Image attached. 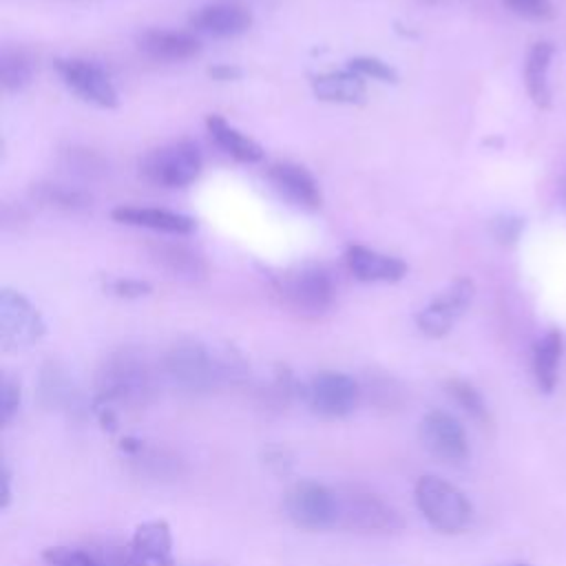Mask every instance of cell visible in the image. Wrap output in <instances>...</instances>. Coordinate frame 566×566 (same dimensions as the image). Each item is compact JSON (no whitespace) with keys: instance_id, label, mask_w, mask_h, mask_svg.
I'll return each instance as SVG.
<instances>
[{"instance_id":"obj_31","label":"cell","mask_w":566,"mask_h":566,"mask_svg":"<svg viewBox=\"0 0 566 566\" xmlns=\"http://www.w3.org/2000/svg\"><path fill=\"white\" fill-rule=\"evenodd\" d=\"M347 69H352L360 77H371V80H378V82H385V84L398 82L396 69L391 64L382 62L380 57H374V55H356V57L349 60Z\"/></svg>"},{"instance_id":"obj_32","label":"cell","mask_w":566,"mask_h":566,"mask_svg":"<svg viewBox=\"0 0 566 566\" xmlns=\"http://www.w3.org/2000/svg\"><path fill=\"white\" fill-rule=\"evenodd\" d=\"M64 166L82 177H99L106 170L104 159L86 148H69L64 153Z\"/></svg>"},{"instance_id":"obj_21","label":"cell","mask_w":566,"mask_h":566,"mask_svg":"<svg viewBox=\"0 0 566 566\" xmlns=\"http://www.w3.org/2000/svg\"><path fill=\"white\" fill-rule=\"evenodd\" d=\"M562 354H564V338L559 329H548L544 332L531 354V369L535 385L542 394H553L559 380V365H562Z\"/></svg>"},{"instance_id":"obj_34","label":"cell","mask_w":566,"mask_h":566,"mask_svg":"<svg viewBox=\"0 0 566 566\" xmlns=\"http://www.w3.org/2000/svg\"><path fill=\"white\" fill-rule=\"evenodd\" d=\"M46 566H99L91 551L71 546H51L42 553Z\"/></svg>"},{"instance_id":"obj_29","label":"cell","mask_w":566,"mask_h":566,"mask_svg":"<svg viewBox=\"0 0 566 566\" xmlns=\"http://www.w3.org/2000/svg\"><path fill=\"white\" fill-rule=\"evenodd\" d=\"M444 391L467 416H471L478 422H489L486 400L475 385H471L464 378H449L444 382Z\"/></svg>"},{"instance_id":"obj_24","label":"cell","mask_w":566,"mask_h":566,"mask_svg":"<svg viewBox=\"0 0 566 566\" xmlns=\"http://www.w3.org/2000/svg\"><path fill=\"white\" fill-rule=\"evenodd\" d=\"M206 128H208L210 137L214 139V144L241 164H259L265 155V150L259 142H254L252 137L241 133L237 126H232L217 113L206 117Z\"/></svg>"},{"instance_id":"obj_28","label":"cell","mask_w":566,"mask_h":566,"mask_svg":"<svg viewBox=\"0 0 566 566\" xmlns=\"http://www.w3.org/2000/svg\"><path fill=\"white\" fill-rule=\"evenodd\" d=\"M33 197L55 210L64 212H80L91 206V195L82 188L66 186V184H38L33 188Z\"/></svg>"},{"instance_id":"obj_26","label":"cell","mask_w":566,"mask_h":566,"mask_svg":"<svg viewBox=\"0 0 566 566\" xmlns=\"http://www.w3.org/2000/svg\"><path fill=\"white\" fill-rule=\"evenodd\" d=\"M296 396H301V385L296 382L292 371L287 367H276L270 380L259 387L256 402L261 409L270 413H279V411H285Z\"/></svg>"},{"instance_id":"obj_42","label":"cell","mask_w":566,"mask_h":566,"mask_svg":"<svg viewBox=\"0 0 566 566\" xmlns=\"http://www.w3.org/2000/svg\"><path fill=\"white\" fill-rule=\"evenodd\" d=\"M511 566H528V564H511Z\"/></svg>"},{"instance_id":"obj_16","label":"cell","mask_w":566,"mask_h":566,"mask_svg":"<svg viewBox=\"0 0 566 566\" xmlns=\"http://www.w3.org/2000/svg\"><path fill=\"white\" fill-rule=\"evenodd\" d=\"M137 49L155 62H186L201 53V42L190 31L146 29L137 35Z\"/></svg>"},{"instance_id":"obj_17","label":"cell","mask_w":566,"mask_h":566,"mask_svg":"<svg viewBox=\"0 0 566 566\" xmlns=\"http://www.w3.org/2000/svg\"><path fill=\"white\" fill-rule=\"evenodd\" d=\"M113 221L135 228H148L155 232L172 234V237H186L192 234L197 228V221L188 214L166 210V208H153V206H117L111 210Z\"/></svg>"},{"instance_id":"obj_1","label":"cell","mask_w":566,"mask_h":566,"mask_svg":"<svg viewBox=\"0 0 566 566\" xmlns=\"http://www.w3.org/2000/svg\"><path fill=\"white\" fill-rule=\"evenodd\" d=\"M166 380L181 394L201 396L221 385H241L250 376L248 360L232 345H208L197 338L175 340L164 358Z\"/></svg>"},{"instance_id":"obj_9","label":"cell","mask_w":566,"mask_h":566,"mask_svg":"<svg viewBox=\"0 0 566 566\" xmlns=\"http://www.w3.org/2000/svg\"><path fill=\"white\" fill-rule=\"evenodd\" d=\"M46 332L38 307L20 292L0 290V345L4 352H22L35 345Z\"/></svg>"},{"instance_id":"obj_37","label":"cell","mask_w":566,"mask_h":566,"mask_svg":"<svg viewBox=\"0 0 566 566\" xmlns=\"http://www.w3.org/2000/svg\"><path fill=\"white\" fill-rule=\"evenodd\" d=\"M261 462L263 467L274 475H287L294 467L292 453L281 444H268L261 449Z\"/></svg>"},{"instance_id":"obj_12","label":"cell","mask_w":566,"mask_h":566,"mask_svg":"<svg viewBox=\"0 0 566 566\" xmlns=\"http://www.w3.org/2000/svg\"><path fill=\"white\" fill-rule=\"evenodd\" d=\"M418 433L424 449L449 464H460L471 453L469 438L462 422L449 411L431 409L429 413H424L420 420Z\"/></svg>"},{"instance_id":"obj_4","label":"cell","mask_w":566,"mask_h":566,"mask_svg":"<svg viewBox=\"0 0 566 566\" xmlns=\"http://www.w3.org/2000/svg\"><path fill=\"white\" fill-rule=\"evenodd\" d=\"M336 495L338 526L374 535H391L405 526L400 513L387 500L365 486L347 484L336 489Z\"/></svg>"},{"instance_id":"obj_35","label":"cell","mask_w":566,"mask_h":566,"mask_svg":"<svg viewBox=\"0 0 566 566\" xmlns=\"http://www.w3.org/2000/svg\"><path fill=\"white\" fill-rule=\"evenodd\" d=\"M20 402H22V389H20L18 378H13L11 374H2V378H0V422L4 427L20 411Z\"/></svg>"},{"instance_id":"obj_25","label":"cell","mask_w":566,"mask_h":566,"mask_svg":"<svg viewBox=\"0 0 566 566\" xmlns=\"http://www.w3.org/2000/svg\"><path fill=\"white\" fill-rule=\"evenodd\" d=\"M312 91L323 102L358 104L363 102L367 86H365V77H360L352 69H345V71H329V73L314 75Z\"/></svg>"},{"instance_id":"obj_40","label":"cell","mask_w":566,"mask_h":566,"mask_svg":"<svg viewBox=\"0 0 566 566\" xmlns=\"http://www.w3.org/2000/svg\"><path fill=\"white\" fill-rule=\"evenodd\" d=\"M243 75V71L237 64H214L208 69V77L217 82H234Z\"/></svg>"},{"instance_id":"obj_39","label":"cell","mask_w":566,"mask_h":566,"mask_svg":"<svg viewBox=\"0 0 566 566\" xmlns=\"http://www.w3.org/2000/svg\"><path fill=\"white\" fill-rule=\"evenodd\" d=\"M111 292L119 298H142L146 294H150V283L139 281V279H115L111 285Z\"/></svg>"},{"instance_id":"obj_6","label":"cell","mask_w":566,"mask_h":566,"mask_svg":"<svg viewBox=\"0 0 566 566\" xmlns=\"http://www.w3.org/2000/svg\"><path fill=\"white\" fill-rule=\"evenodd\" d=\"M201 150L192 142H172L153 148L139 161V172L146 181L159 188H186L201 172Z\"/></svg>"},{"instance_id":"obj_36","label":"cell","mask_w":566,"mask_h":566,"mask_svg":"<svg viewBox=\"0 0 566 566\" xmlns=\"http://www.w3.org/2000/svg\"><path fill=\"white\" fill-rule=\"evenodd\" d=\"M526 228V221L517 214H497L493 221H491V232L495 237V241L504 243V245H513L517 243V239L522 237Z\"/></svg>"},{"instance_id":"obj_22","label":"cell","mask_w":566,"mask_h":566,"mask_svg":"<svg viewBox=\"0 0 566 566\" xmlns=\"http://www.w3.org/2000/svg\"><path fill=\"white\" fill-rule=\"evenodd\" d=\"M128 544L148 566H172L175 564L172 533H170L168 522H164V520H148V522L137 524Z\"/></svg>"},{"instance_id":"obj_30","label":"cell","mask_w":566,"mask_h":566,"mask_svg":"<svg viewBox=\"0 0 566 566\" xmlns=\"http://www.w3.org/2000/svg\"><path fill=\"white\" fill-rule=\"evenodd\" d=\"M360 391L363 398L382 411H396L405 402V391L391 376H369L360 385Z\"/></svg>"},{"instance_id":"obj_23","label":"cell","mask_w":566,"mask_h":566,"mask_svg":"<svg viewBox=\"0 0 566 566\" xmlns=\"http://www.w3.org/2000/svg\"><path fill=\"white\" fill-rule=\"evenodd\" d=\"M555 57V44L548 40L535 42L524 62V84L531 102L539 108H548L553 104V91L548 82V71L551 62Z\"/></svg>"},{"instance_id":"obj_38","label":"cell","mask_w":566,"mask_h":566,"mask_svg":"<svg viewBox=\"0 0 566 566\" xmlns=\"http://www.w3.org/2000/svg\"><path fill=\"white\" fill-rule=\"evenodd\" d=\"M513 13L528 20H546L553 15L551 0H502Z\"/></svg>"},{"instance_id":"obj_8","label":"cell","mask_w":566,"mask_h":566,"mask_svg":"<svg viewBox=\"0 0 566 566\" xmlns=\"http://www.w3.org/2000/svg\"><path fill=\"white\" fill-rule=\"evenodd\" d=\"M301 400L318 418H345L363 400L360 382L343 371H318L301 385Z\"/></svg>"},{"instance_id":"obj_18","label":"cell","mask_w":566,"mask_h":566,"mask_svg":"<svg viewBox=\"0 0 566 566\" xmlns=\"http://www.w3.org/2000/svg\"><path fill=\"white\" fill-rule=\"evenodd\" d=\"M345 263L354 279L363 283H396L405 279L409 270L400 256L385 254L367 245H349L345 250Z\"/></svg>"},{"instance_id":"obj_20","label":"cell","mask_w":566,"mask_h":566,"mask_svg":"<svg viewBox=\"0 0 566 566\" xmlns=\"http://www.w3.org/2000/svg\"><path fill=\"white\" fill-rule=\"evenodd\" d=\"M150 261L166 270L175 279L199 281L208 272V263L201 252L181 241H155L148 245Z\"/></svg>"},{"instance_id":"obj_10","label":"cell","mask_w":566,"mask_h":566,"mask_svg":"<svg viewBox=\"0 0 566 566\" xmlns=\"http://www.w3.org/2000/svg\"><path fill=\"white\" fill-rule=\"evenodd\" d=\"M53 66L62 84L80 99L97 108H115L119 104L117 91L99 64L82 57H57Z\"/></svg>"},{"instance_id":"obj_3","label":"cell","mask_w":566,"mask_h":566,"mask_svg":"<svg viewBox=\"0 0 566 566\" xmlns=\"http://www.w3.org/2000/svg\"><path fill=\"white\" fill-rule=\"evenodd\" d=\"M413 500L422 517L444 535H458L469 528L473 506L469 497L451 482L438 475H420L413 486Z\"/></svg>"},{"instance_id":"obj_19","label":"cell","mask_w":566,"mask_h":566,"mask_svg":"<svg viewBox=\"0 0 566 566\" xmlns=\"http://www.w3.org/2000/svg\"><path fill=\"white\" fill-rule=\"evenodd\" d=\"M38 402L49 411H66L77 413L82 409L80 391L69 376V371L55 363L49 360L42 365L38 376Z\"/></svg>"},{"instance_id":"obj_14","label":"cell","mask_w":566,"mask_h":566,"mask_svg":"<svg viewBox=\"0 0 566 566\" xmlns=\"http://www.w3.org/2000/svg\"><path fill=\"white\" fill-rule=\"evenodd\" d=\"M252 11L237 2H210L197 7L188 22L195 31L212 38H234L252 27Z\"/></svg>"},{"instance_id":"obj_7","label":"cell","mask_w":566,"mask_h":566,"mask_svg":"<svg viewBox=\"0 0 566 566\" xmlns=\"http://www.w3.org/2000/svg\"><path fill=\"white\" fill-rule=\"evenodd\" d=\"M283 301L301 316H323L329 312L336 298V283L327 268L318 263H305L283 276Z\"/></svg>"},{"instance_id":"obj_13","label":"cell","mask_w":566,"mask_h":566,"mask_svg":"<svg viewBox=\"0 0 566 566\" xmlns=\"http://www.w3.org/2000/svg\"><path fill=\"white\" fill-rule=\"evenodd\" d=\"M119 451L124 453L130 471L148 480L172 482V480H179L186 471L181 455H177L172 449L161 444H150L135 436L122 438Z\"/></svg>"},{"instance_id":"obj_41","label":"cell","mask_w":566,"mask_h":566,"mask_svg":"<svg viewBox=\"0 0 566 566\" xmlns=\"http://www.w3.org/2000/svg\"><path fill=\"white\" fill-rule=\"evenodd\" d=\"M11 469L7 462H2V471H0V509H9L11 504V497H13V489H11Z\"/></svg>"},{"instance_id":"obj_5","label":"cell","mask_w":566,"mask_h":566,"mask_svg":"<svg viewBox=\"0 0 566 566\" xmlns=\"http://www.w3.org/2000/svg\"><path fill=\"white\" fill-rule=\"evenodd\" d=\"M285 517L303 531L338 526V495L323 482L298 480L283 495Z\"/></svg>"},{"instance_id":"obj_11","label":"cell","mask_w":566,"mask_h":566,"mask_svg":"<svg viewBox=\"0 0 566 566\" xmlns=\"http://www.w3.org/2000/svg\"><path fill=\"white\" fill-rule=\"evenodd\" d=\"M473 296H475L473 281L469 276L455 279L429 305H424L416 314L418 329L429 338L447 336L453 329L455 321L469 310Z\"/></svg>"},{"instance_id":"obj_15","label":"cell","mask_w":566,"mask_h":566,"mask_svg":"<svg viewBox=\"0 0 566 566\" xmlns=\"http://www.w3.org/2000/svg\"><path fill=\"white\" fill-rule=\"evenodd\" d=\"M268 177L272 186L296 208L318 210L323 203V195L314 175L294 161H276L270 166Z\"/></svg>"},{"instance_id":"obj_27","label":"cell","mask_w":566,"mask_h":566,"mask_svg":"<svg viewBox=\"0 0 566 566\" xmlns=\"http://www.w3.org/2000/svg\"><path fill=\"white\" fill-rule=\"evenodd\" d=\"M35 62L33 57L20 49L4 44L0 51V84L9 93H18L33 82Z\"/></svg>"},{"instance_id":"obj_2","label":"cell","mask_w":566,"mask_h":566,"mask_svg":"<svg viewBox=\"0 0 566 566\" xmlns=\"http://www.w3.org/2000/svg\"><path fill=\"white\" fill-rule=\"evenodd\" d=\"M157 396V374L137 347H119L104 356L95 371V396L91 402L113 409H142Z\"/></svg>"},{"instance_id":"obj_33","label":"cell","mask_w":566,"mask_h":566,"mask_svg":"<svg viewBox=\"0 0 566 566\" xmlns=\"http://www.w3.org/2000/svg\"><path fill=\"white\" fill-rule=\"evenodd\" d=\"M99 566H148L130 544H104L91 551Z\"/></svg>"},{"instance_id":"obj_43","label":"cell","mask_w":566,"mask_h":566,"mask_svg":"<svg viewBox=\"0 0 566 566\" xmlns=\"http://www.w3.org/2000/svg\"><path fill=\"white\" fill-rule=\"evenodd\" d=\"M420 2H436V0H420Z\"/></svg>"}]
</instances>
